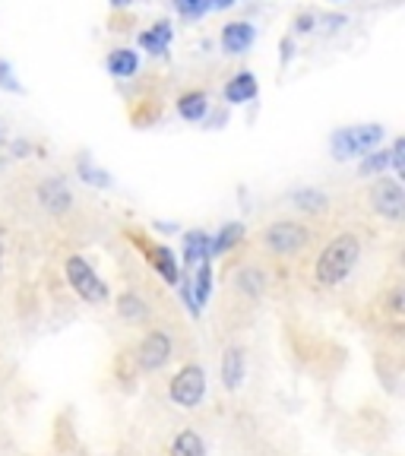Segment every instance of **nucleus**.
I'll use <instances>...</instances> for the list:
<instances>
[{
	"label": "nucleus",
	"instance_id": "4",
	"mask_svg": "<svg viewBox=\"0 0 405 456\" xmlns=\"http://www.w3.org/2000/svg\"><path fill=\"white\" fill-rule=\"evenodd\" d=\"M67 279H70L73 292L83 301H89V305H101V301L108 298L105 282L95 276V270L85 264L83 256H70V260H67Z\"/></svg>",
	"mask_w": 405,
	"mask_h": 456
},
{
	"label": "nucleus",
	"instance_id": "28",
	"mask_svg": "<svg viewBox=\"0 0 405 456\" xmlns=\"http://www.w3.org/2000/svg\"><path fill=\"white\" fill-rule=\"evenodd\" d=\"M342 22H345V16H333V20H327V26H329V28H339Z\"/></svg>",
	"mask_w": 405,
	"mask_h": 456
},
{
	"label": "nucleus",
	"instance_id": "18",
	"mask_svg": "<svg viewBox=\"0 0 405 456\" xmlns=\"http://www.w3.org/2000/svg\"><path fill=\"white\" fill-rule=\"evenodd\" d=\"M150 264L156 266L158 273L165 276V282H171V285H178V266H174V256H171V250L168 248H152L150 250Z\"/></svg>",
	"mask_w": 405,
	"mask_h": 456
},
{
	"label": "nucleus",
	"instance_id": "6",
	"mask_svg": "<svg viewBox=\"0 0 405 456\" xmlns=\"http://www.w3.org/2000/svg\"><path fill=\"white\" fill-rule=\"evenodd\" d=\"M263 241L272 254H298L307 244V228L298 225V222H276V225L266 228Z\"/></svg>",
	"mask_w": 405,
	"mask_h": 456
},
{
	"label": "nucleus",
	"instance_id": "16",
	"mask_svg": "<svg viewBox=\"0 0 405 456\" xmlns=\"http://www.w3.org/2000/svg\"><path fill=\"white\" fill-rule=\"evenodd\" d=\"M171 456H207V447H203V437L197 431H181L171 444Z\"/></svg>",
	"mask_w": 405,
	"mask_h": 456
},
{
	"label": "nucleus",
	"instance_id": "21",
	"mask_svg": "<svg viewBox=\"0 0 405 456\" xmlns=\"http://www.w3.org/2000/svg\"><path fill=\"white\" fill-rule=\"evenodd\" d=\"M390 165V152H368V159L361 162V175H380Z\"/></svg>",
	"mask_w": 405,
	"mask_h": 456
},
{
	"label": "nucleus",
	"instance_id": "24",
	"mask_svg": "<svg viewBox=\"0 0 405 456\" xmlns=\"http://www.w3.org/2000/svg\"><path fill=\"white\" fill-rule=\"evenodd\" d=\"M0 86H4L7 93H22V86L13 79V67H10L7 61H0Z\"/></svg>",
	"mask_w": 405,
	"mask_h": 456
},
{
	"label": "nucleus",
	"instance_id": "30",
	"mask_svg": "<svg viewBox=\"0 0 405 456\" xmlns=\"http://www.w3.org/2000/svg\"><path fill=\"white\" fill-rule=\"evenodd\" d=\"M0 266H4V232H0Z\"/></svg>",
	"mask_w": 405,
	"mask_h": 456
},
{
	"label": "nucleus",
	"instance_id": "9",
	"mask_svg": "<svg viewBox=\"0 0 405 456\" xmlns=\"http://www.w3.org/2000/svg\"><path fill=\"white\" fill-rule=\"evenodd\" d=\"M38 200L45 203V209H51V213H64L67 207H70V191L64 187V181H45L42 187H38Z\"/></svg>",
	"mask_w": 405,
	"mask_h": 456
},
{
	"label": "nucleus",
	"instance_id": "19",
	"mask_svg": "<svg viewBox=\"0 0 405 456\" xmlns=\"http://www.w3.org/2000/svg\"><path fill=\"white\" fill-rule=\"evenodd\" d=\"M117 314L127 317V321H140L142 314H146V305H142L136 295H121V301H117Z\"/></svg>",
	"mask_w": 405,
	"mask_h": 456
},
{
	"label": "nucleus",
	"instance_id": "2",
	"mask_svg": "<svg viewBox=\"0 0 405 456\" xmlns=\"http://www.w3.org/2000/svg\"><path fill=\"white\" fill-rule=\"evenodd\" d=\"M168 396L174 406L181 409H197L207 396V370L199 364H184V368L171 378L168 384Z\"/></svg>",
	"mask_w": 405,
	"mask_h": 456
},
{
	"label": "nucleus",
	"instance_id": "22",
	"mask_svg": "<svg viewBox=\"0 0 405 456\" xmlns=\"http://www.w3.org/2000/svg\"><path fill=\"white\" fill-rule=\"evenodd\" d=\"M292 200L301 209H323V203H327V197H323L320 191H298Z\"/></svg>",
	"mask_w": 405,
	"mask_h": 456
},
{
	"label": "nucleus",
	"instance_id": "23",
	"mask_svg": "<svg viewBox=\"0 0 405 456\" xmlns=\"http://www.w3.org/2000/svg\"><path fill=\"white\" fill-rule=\"evenodd\" d=\"M390 162H393V168H396V175L402 178L405 175V140L399 136L396 142H393V150H390Z\"/></svg>",
	"mask_w": 405,
	"mask_h": 456
},
{
	"label": "nucleus",
	"instance_id": "25",
	"mask_svg": "<svg viewBox=\"0 0 405 456\" xmlns=\"http://www.w3.org/2000/svg\"><path fill=\"white\" fill-rule=\"evenodd\" d=\"M295 28H298V32H311V28H313V16H298V26H295Z\"/></svg>",
	"mask_w": 405,
	"mask_h": 456
},
{
	"label": "nucleus",
	"instance_id": "20",
	"mask_svg": "<svg viewBox=\"0 0 405 456\" xmlns=\"http://www.w3.org/2000/svg\"><path fill=\"white\" fill-rule=\"evenodd\" d=\"M174 7H178V13L187 16V20H199V16L209 10V0H174Z\"/></svg>",
	"mask_w": 405,
	"mask_h": 456
},
{
	"label": "nucleus",
	"instance_id": "12",
	"mask_svg": "<svg viewBox=\"0 0 405 456\" xmlns=\"http://www.w3.org/2000/svg\"><path fill=\"white\" fill-rule=\"evenodd\" d=\"M209 235H203V232H187L184 235V264L187 266H197L203 264V260H209Z\"/></svg>",
	"mask_w": 405,
	"mask_h": 456
},
{
	"label": "nucleus",
	"instance_id": "17",
	"mask_svg": "<svg viewBox=\"0 0 405 456\" xmlns=\"http://www.w3.org/2000/svg\"><path fill=\"white\" fill-rule=\"evenodd\" d=\"M244 238V225L241 222H231V225H225L219 232V238H215L213 244H209V256H219V254H228V250L235 248L238 241Z\"/></svg>",
	"mask_w": 405,
	"mask_h": 456
},
{
	"label": "nucleus",
	"instance_id": "14",
	"mask_svg": "<svg viewBox=\"0 0 405 456\" xmlns=\"http://www.w3.org/2000/svg\"><path fill=\"white\" fill-rule=\"evenodd\" d=\"M168 42H171V22H156L150 32H142L140 36V45L142 51H150V54H165L168 51Z\"/></svg>",
	"mask_w": 405,
	"mask_h": 456
},
{
	"label": "nucleus",
	"instance_id": "15",
	"mask_svg": "<svg viewBox=\"0 0 405 456\" xmlns=\"http://www.w3.org/2000/svg\"><path fill=\"white\" fill-rule=\"evenodd\" d=\"M207 93H187L178 99V114L184 121H203V114H207Z\"/></svg>",
	"mask_w": 405,
	"mask_h": 456
},
{
	"label": "nucleus",
	"instance_id": "26",
	"mask_svg": "<svg viewBox=\"0 0 405 456\" xmlns=\"http://www.w3.org/2000/svg\"><path fill=\"white\" fill-rule=\"evenodd\" d=\"M235 0H209V10H228Z\"/></svg>",
	"mask_w": 405,
	"mask_h": 456
},
{
	"label": "nucleus",
	"instance_id": "11",
	"mask_svg": "<svg viewBox=\"0 0 405 456\" xmlns=\"http://www.w3.org/2000/svg\"><path fill=\"white\" fill-rule=\"evenodd\" d=\"M256 89H260V86H256V77L244 70V73H238V77L225 86V99L231 102V105H244V102L254 99Z\"/></svg>",
	"mask_w": 405,
	"mask_h": 456
},
{
	"label": "nucleus",
	"instance_id": "5",
	"mask_svg": "<svg viewBox=\"0 0 405 456\" xmlns=\"http://www.w3.org/2000/svg\"><path fill=\"white\" fill-rule=\"evenodd\" d=\"M370 207L374 213H380L384 219H393L399 222L405 213V191L399 181L393 178H380L377 184L370 187Z\"/></svg>",
	"mask_w": 405,
	"mask_h": 456
},
{
	"label": "nucleus",
	"instance_id": "27",
	"mask_svg": "<svg viewBox=\"0 0 405 456\" xmlns=\"http://www.w3.org/2000/svg\"><path fill=\"white\" fill-rule=\"evenodd\" d=\"M393 311H402V292H393Z\"/></svg>",
	"mask_w": 405,
	"mask_h": 456
},
{
	"label": "nucleus",
	"instance_id": "8",
	"mask_svg": "<svg viewBox=\"0 0 405 456\" xmlns=\"http://www.w3.org/2000/svg\"><path fill=\"white\" fill-rule=\"evenodd\" d=\"M256 32L250 22H228L225 28H222V48L228 51V54H244V51L254 45Z\"/></svg>",
	"mask_w": 405,
	"mask_h": 456
},
{
	"label": "nucleus",
	"instance_id": "3",
	"mask_svg": "<svg viewBox=\"0 0 405 456\" xmlns=\"http://www.w3.org/2000/svg\"><path fill=\"white\" fill-rule=\"evenodd\" d=\"M384 140V127L380 124H361V127H345L333 134V152L336 159H352V156H368L374 146Z\"/></svg>",
	"mask_w": 405,
	"mask_h": 456
},
{
	"label": "nucleus",
	"instance_id": "29",
	"mask_svg": "<svg viewBox=\"0 0 405 456\" xmlns=\"http://www.w3.org/2000/svg\"><path fill=\"white\" fill-rule=\"evenodd\" d=\"M127 4H134V0H111V7H127Z\"/></svg>",
	"mask_w": 405,
	"mask_h": 456
},
{
	"label": "nucleus",
	"instance_id": "1",
	"mask_svg": "<svg viewBox=\"0 0 405 456\" xmlns=\"http://www.w3.org/2000/svg\"><path fill=\"white\" fill-rule=\"evenodd\" d=\"M358 254H361V241L355 235H339L336 241H329L317 256V282L339 285L358 264Z\"/></svg>",
	"mask_w": 405,
	"mask_h": 456
},
{
	"label": "nucleus",
	"instance_id": "7",
	"mask_svg": "<svg viewBox=\"0 0 405 456\" xmlns=\"http://www.w3.org/2000/svg\"><path fill=\"white\" fill-rule=\"evenodd\" d=\"M140 368L142 370H158L171 358V339L165 333H150L140 342Z\"/></svg>",
	"mask_w": 405,
	"mask_h": 456
},
{
	"label": "nucleus",
	"instance_id": "13",
	"mask_svg": "<svg viewBox=\"0 0 405 456\" xmlns=\"http://www.w3.org/2000/svg\"><path fill=\"white\" fill-rule=\"evenodd\" d=\"M108 70H111V77H134L136 70H140V57H136V51L130 48H117L108 54Z\"/></svg>",
	"mask_w": 405,
	"mask_h": 456
},
{
	"label": "nucleus",
	"instance_id": "10",
	"mask_svg": "<svg viewBox=\"0 0 405 456\" xmlns=\"http://www.w3.org/2000/svg\"><path fill=\"white\" fill-rule=\"evenodd\" d=\"M241 380H244V352L225 349V355H222V384H225V390H238Z\"/></svg>",
	"mask_w": 405,
	"mask_h": 456
}]
</instances>
